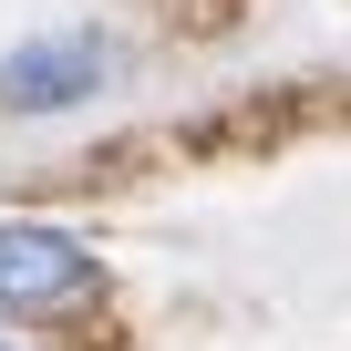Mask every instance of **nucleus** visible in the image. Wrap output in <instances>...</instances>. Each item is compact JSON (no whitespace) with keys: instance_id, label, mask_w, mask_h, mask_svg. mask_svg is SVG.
I'll return each mask as SVG.
<instances>
[{"instance_id":"nucleus-2","label":"nucleus","mask_w":351,"mask_h":351,"mask_svg":"<svg viewBox=\"0 0 351 351\" xmlns=\"http://www.w3.org/2000/svg\"><path fill=\"white\" fill-rule=\"evenodd\" d=\"M104 73H114V52H104L93 32H62V42H21L11 62H0V114H62V104L104 93Z\"/></svg>"},{"instance_id":"nucleus-1","label":"nucleus","mask_w":351,"mask_h":351,"mask_svg":"<svg viewBox=\"0 0 351 351\" xmlns=\"http://www.w3.org/2000/svg\"><path fill=\"white\" fill-rule=\"evenodd\" d=\"M93 289V248L32 217H0V310H62Z\"/></svg>"},{"instance_id":"nucleus-3","label":"nucleus","mask_w":351,"mask_h":351,"mask_svg":"<svg viewBox=\"0 0 351 351\" xmlns=\"http://www.w3.org/2000/svg\"><path fill=\"white\" fill-rule=\"evenodd\" d=\"M0 351H11V341H0Z\"/></svg>"}]
</instances>
